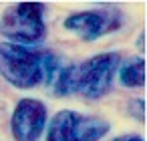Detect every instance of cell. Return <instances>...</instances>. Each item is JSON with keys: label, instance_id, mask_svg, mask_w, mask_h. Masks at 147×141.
Masks as SVG:
<instances>
[{"label": "cell", "instance_id": "cell-5", "mask_svg": "<svg viewBox=\"0 0 147 141\" xmlns=\"http://www.w3.org/2000/svg\"><path fill=\"white\" fill-rule=\"evenodd\" d=\"M47 127V107L38 99H20L10 117V131L16 141H36Z\"/></svg>", "mask_w": 147, "mask_h": 141}, {"label": "cell", "instance_id": "cell-1", "mask_svg": "<svg viewBox=\"0 0 147 141\" xmlns=\"http://www.w3.org/2000/svg\"><path fill=\"white\" fill-rule=\"evenodd\" d=\"M119 61L117 53H101L79 65H61L47 85L57 97L77 93L85 99H99L111 89Z\"/></svg>", "mask_w": 147, "mask_h": 141}, {"label": "cell", "instance_id": "cell-6", "mask_svg": "<svg viewBox=\"0 0 147 141\" xmlns=\"http://www.w3.org/2000/svg\"><path fill=\"white\" fill-rule=\"evenodd\" d=\"M111 26L105 12L89 10V12H75L65 20V28L81 36L83 40H95Z\"/></svg>", "mask_w": 147, "mask_h": 141}, {"label": "cell", "instance_id": "cell-2", "mask_svg": "<svg viewBox=\"0 0 147 141\" xmlns=\"http://www.w3.org/2000/svg\"><path fill=\"white\" fill-rule=\"evenodd\" d=\"M0 32L8 43L30 47L45 38V4L40 2H16L8 6L0 18Z\"/></svg>", "mask_w": 147, "mask_h": 141}, {"label": "cell", "instance_id": "cell-7", "mask_svg": "<svg viewBox=\"0 0 147 141\" xmlns=\"http://www.w3.org/2000/svg\"><path fill=\"white\" fill-rule=\"evenodd\" d=\"M117 71H119V83L123 87L133 89V87H143L145 85V61L141 57L127 61Z\"/></svg>", "mask_w": 147, "mask_h": 141}, {"label": "cell", "instance_id": "cell-9", "mask_svg": "<svg viewBox=\"0 0 147 141\" xmlns=\"http://www.w3.org/2000/svg\"><path fill=\"white\" fill-rule=\"evenodd\" d=\"M111 141H143V137L141 135H119Z\"/></svg>", "mask_w": 147, "mask_h": 141}, {"label": "cell", "instance_id": "cell-3", "mask_svg": "<svg viewBox=\"0 0 147 141\" xmlns=\"http://www.w3.org/2000/svg\"><path fill=\"white\" fill-rule=\"evenodd\" d=\"M0 75L16 89H32L40 85L42 53L14 43H0Z\"/></svg>", "mask_w": 147, "mask_h": 141}, {"label": "cell", "instance_id": "cell-8", "mask_svg": "<svg viewBox=\"0 0 147 141\" xmlns=\"http://www.w3.org/2000/svg\"><path fill=\"white\" fill-rule=\"evenodd\" d=\"M131 105H135V109H131L129 113H133L139 121H143V119H145V115H143V101L137 99V101H131Z\"/></svg>", "mask_w": 147, "mask_h": 141}, {"label": "cell", "instance_id": "cell-10", "mask_svg": "<svg viewBox=\"0 0 147 141\" xmlns=\"http://www.w3.org/2000/svg\"><path fill=\"white\" fill-rule=\"evenodd\" d=\"M137 49H139L141 53H143V49H145V47H143V32H141V34H139V38H137Z\"/></svg>", "mask_w": 147, "mask_h": 141}, {"label": "cell", "instance_id": "cell-4", "mask_svg": "<svg viewBox=\"0 0 147 141\" xmlns=\"http://www.w3.org/2000/svg\"><path fill=\"white\" fill-rule=\"evenodd\" d=\"M111 125L97 115H81L65 109L53 115L45 141H99L109 133Z\"/></svg>", "mask_w": 147, "mask_h": 141}]
</instances>
